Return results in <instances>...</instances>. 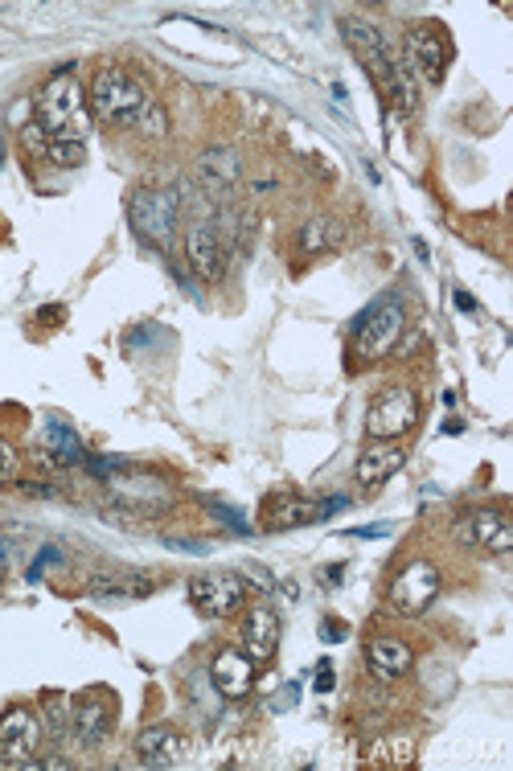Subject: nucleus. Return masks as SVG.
<instances>
[{
  "label": "nucleus",
  "mask_w": 513,
  "mask_h": 771,
  "mask_svg": "<svg viewBox=\"0 0 513 771\" xmlns=\"http://www.w3.org/2000/svg\"><path fill=\"white\" fill-rule=\"evenodd\" d=\"M33 124L42 127L46 139H66V144H82L91 132V108H87V91L78 82L75 66H63L42 82V91L33 94Z\"/></svg>",
  "instance_id": "obj_1"
},
{
  "label": "nucleus",
  "mask_w": 513,
  "mask_h": 771,
  "mask_svg": "<svg viewBox=\"0 0 513 771\" xmlns=\"http://www.w3.org/2000/svg\"><path fill=\"white\" fill-rule=\"evenodd\" d=\"M342 37H345V46L358 54L361 70L373 78V87L387 94L394 108H399V111H420V94H415V87H411V75H406L403 58H390L382 33L373 30L370 21H361V16H345Z\"/></svg>",
  "instance_id": "obj_2"
},
{
  "label": "nucleus",
  "mask_w": 513,
  "mask_h": 771,
  "mask_svg": "<svg viewBox=\"0 0 513 771\" xmlns=\"http://www.w3.org/2000/svg\"><path fill=\"white\" fill-rule=\"evenodd\" d=\"M406 328V304L399 292H387L378 295L370 309L358 312V321L349 328V349L358 361H378V357H387L399 337H403Z\"/></svg>",
  "instance_id": "obj_3"
},
{
  "label": "nucleus",
  "mask_w": 513,
  "mask_h": 771,
  "mask_svg": "<svg viewBox=\"0 0 513 771\" xmlns=\"http://www.w3.org/2000/svg\"><path fill=\"white\" fill-rule=\"evenodd\" d=\"M91 115L103 120V124L115 127H136V120L144 115V108L153 103V94L144 91L136 78L127 75L124 66H103L99 75L91 78Z\"/></svg>",
  "instance_id": "obj_4"
},
{
  "label": "nucleus",
  "mask_w": 513,
  "mask_h": 771,
  "mask_svg": "<svg viewBox=\"0 0 513 771\" xmlns=\"http://www.w3.org/2000/svg\"><path fill=\"white\" fill-rule=\"evenodd\" d=\"M439 586H444V574H439L436 562H432V558H411L403 571L390 579L387 607L394 612V616L415 619L436 603Z\"/></svg>",
  "instance_id": "obj_5"
},
{
  "label": "nucleus",
  "mask_w": 513,
  "mask_h": 771,
  "mask_svg": "<svg viewBox=\"0 0 513 771\" xmlns=\"http://www.w3.org/2000/svg\"><path fill=\"white\" fill-rule=\"evenodd\" d=\"M46 742V723L33 706H9L0 714V763L4 768H37Z\"/></svg>",
  "instance_id": "obj_6"
},
{
  "label": "nucleus",
  "mask_w": 513,
  "mask_h": 771,
  "mask_svg": "<svg viewBox=\"0 0 513 771\" xmlns=\"http://www.w3.org/2000/svg\"><path fill=\"white\" fill-rule=\"evenodd\" d=\"M177 214H181V193L177 189H141L127 201V217L132 231L141 234L153 247H169L172 231H177Z\"/></svg>",
  "instance_id": "obj_7"
},
{
  "label": "nucleus",
  "mask_w": 513,
  "mask_h": 771,
  "mask_svg": "<svg viewBox=\"0 0 513 771\" xmlns=\"http://www.w3.org/2000/svg\"><path fill=\"white\" fill-rule=\"evenodd\" d=\"M415 423H420V394L403 382L373 394L370 411H366V435L370 439H403L406 432H415Z\"/></svg>",
  "instance_id": "obj_8"
},
{
  "label": "nucleus",
  "mask_w": 513,
  "mask_h": 771,
  "mask_svg": "<svg viewBox=\"0 0 513 771\" xmlns=\"http://www.w3.org/2000/svg\"><path fill=\"white\" fill-rule=\"evenodd\" d=\"M403 49H406V58H403L406 70H420L427 87H439V82H444L448 63H451V42L436 21H420L415 30H406Z\"/></svg>",
  "instance_id": "obj_9"
},
{
  "label": "nucleus",
  "mask_w": 513,
  "mask_h": 771,
  "mask_svg": "<svg viewBox=\"0 0 513 771\" xmlns=\"http://www.w3.org/2000/svg\"><path fill=\"white\" fill-rule=\"evenodd\" d=\"M189 603H193L198 616L226 619L247 603V583H243V574L234 571L198 574V579H189Z\"/></svg>",
  "instance_id": "obj_10"
},
{
  "label": "nucleus",
  "mask_w": 513,
  "mask_h": 771,
  "mask_svg": "<svg viewBox=\"0 0 513 771\" xmlns=\"http://www.w3.org/2000/svg\"><path fill=\"white\" fill-rule=\"evenodd\" d=\"M456 541L468 546V550H484V555H510L513 550L510 513L498 510V505L460 513V522H456Z\"/></svg>",
  "instance_id": "obj_11"
},
{
  "label": "nucleus",
  "mask_w": 513,
  "mask_h": 771,
  "mask_svg": "<svg viewBox=\"0 0 513 771\" xmlns=\"http://www.w3.org/2000/svg\"><path fill=\"white\" fill-rule=\"evenodd\" d=\"M111 726H115V697L108 690H87L70 702V735L82 751L103 747L111 739Z\"/></svg>",
  "instance_id": "obj_12"
},
{
  "label": "nucleus",
  "mask_w": 513,
  "mask_h": 771,
  "mask_svg": "<svg viewBox=\"0 0 513 771\" xmlns=\"http://www.w3.org/2000/svg\"><path fill=\"white\" fill-rule=\"evenodd\" d=\"M186 255H189V267H193L198 279H205V283H219V279L226 276V243H222V231L214 217H202V222L189 226Z\"/></svg>",
  "instance_id": "obj_13"
},
{
  "label": "nucleus",
  "mask_w": 513,
  "mask_h": 771,
  "mask_svg": "<svg viewBox=\"0 0 513 771\" xmlns=\"http://www.w3.org/2000/svg\"><path fill=\"white\" fill-rule=\"evenodd\" d=\"M255 669H259V664L250 661L243 648L226 645L214 652V661H210V673H205V678H210V685L219 690V697H226V702H243V697L255 690Z\"/></svg>",
  "instance_id": "obj_14"
},
{
  "label": "nucleus",
  "mask_w": 513,
  "mask_h": 771,
  "mask_svg": "<svg viewBox=\"0 0 513 771\" xmlns=\"http://www.w3.org/2000/svg\"><path fill=\"white\" fill-rule=\"evenodd\" d=\"M403 463H406V448H399L394 439H370V444L361 448L358 463H354V480H358L361 489H378V484H387Z\"/></svg>",
  "instance_id": "obj_15"
},
{
  "label": "nucleus",
  "mask_w": 513,
  "mask_h": 771,
  "mask_svg": "<svg viewBox=\"0 0 513 771\" xmlns=\"http://www.w3.org/2000/svg\"><path fill=\"white\" fill-rule=\"evenodd\" d=\"M136 759L144 768H177L186 759V739L169 723H153L136 735Z\"/></svg>",
  "instance_id": "obj_16"
},
{
  "label": "nucleus",
  "mask_w": 513,
  "mask_h": 771,
  "mask_svg": "<svg viewBox=\"0 0 513 771\" xmlns=\"http://www.w3.org/2000/svg\"><path fill=\"white\" fill-rule=\"evenodd\" d=\"M415 664V648L399 640V636H373L366 640V669H370L378 681H399L411 673Z\"/></svg>",
  "instance_id": "obj_17"
},
{
  "label": "nucleus",
  "mask_w": 513,
  "mask_h": 771,
  "mask_svg": "<svg viewBox=\"0 0 513 771\" xmlns=\"http://www.w3.org/2000/svg\"><path fill=\"white\" fill-rule=\"evenodd\" d=\"M280 648V616L271 607H250L243 619V652L255 664H267Z\"/></svg>",
  "instance_id": "obj_18"
},
{
  "label": "nucleus",
  "mask_w": 513,
  "mask_h": 771,
  "mask_svg": "<svg viewBox=\"0 0 513 771\" xmlns=\"http://www.w3.org/2000/svg\"><path fill=\"white\" fill-rule=\"evenodd\" d=\"M321 522V510L316 501L295 493H276L264 501V529L267 534H280V529H300V525Z\"/></svg>",
  "instance_id": "obj_19"
},
{
  "label": "nucleus",
  "mask_w": 513,
  "mask_h": 771,
  "mask_svg": "<svg viewBox=\"0 0 513 771\" xmlns=\"http://www.w3.org/2000/svg\"><path fill=\"white\" fill-rule=\"evenodd\" d=\"M42 456L54 460L58 468H75V463H87V448H82V439L78 432L66 423L63 415H46L42 423Z\"/></svg>",
  "instance_id": "obj_20"
},
{
  "label": "nucleus",
  "mask_w": 513,
  "mask_h": 771,
  "mask_svg": "<svg viewBox=\"0 0 513 771\" xmlns=\"http://www.w3.org/2000/svg\"><path fill=\"white\" fill-rule=\"evenodd\" d=\"M108 489H111V496L124 505V510H136V513H148V510H160L165 501H169V493H165V484H156V480H148V477H136V480H127V477H111L108 480Z\"/></svg>",
  "instance_id": "obj_21"
},
{
  "label": "nucleus",
  "mask_w": 513,
  "mask_h": 771,
  "mask_svg": "<svg viewBox=\"0 0 513 771\" xmlns=\"http://www.w3.org/2000/svg\"><path fill=\"white\" fill-rule=\"evenodd\" d=\"M198 172H202L205 189L231 193V189L238 186V177H243V165H238V156H234L231 148H210V153L202 156Z\"/></svg>",
  "instance_id": "obj_22"
},
{
  "label": "nucleus",
  "mask_w": 513,
  "mask_h": 771,
  "mask_svg": "<svg viewBox=\"0 0 513 771\" xmlns=\"http://www.w3.org/2000/svg\"><path fill=\"white\" fill-rule=\"evenodd\" d=\"M153 591L156 583L148 574H94L91 579V595H99V600H141Z\"/></svg>",
  "instance_id": "obj_23"
},
{
  "label": "nucleus",
  "mask_w": 513,
  "mask_h": 771,
  "mask_svg": "<svg viewBox=\"0 0 513 771\" xmlns=\"http://www.w3.org/2000/svg\"><path fill=\"white\" fill-rule=\"evenodd\" d=\"M337 243V234H333V222L328 217H309L304 226H300V234H295V247L304 250V255H321V250H328Z\"/></svg>",
  "instance_id": "obj_24"
},
{
  "label": "nucleus",
  "mask_w": 513,
  "mask_h": 771,
  "mask_svg": "<svg viewBox=\"0 0 513 771\" xmlns=\"http://www.w3.org/2000/svg\"><path fill=\"white\" fill-rule=\"evenodd\" d=\"M373 763H382V768H411V763H415V739H411V735H390V739H382L378 751H373Z\"/></svg>",
  "instance_id": "obj_25"
},
{
  "label": "nucleus",
  "mask_w": 513,
  "mask_h": 771,
  "mask_svg": "<svg viewBox=\"0 0 513 771\" xmlns=\"http://www.w3.org/2000/svg\"><path fill=\"white\" fill-rule=\"evenodd\" d=\"M49 165H58V169H78L82 160H87V144H66V139H46V148H42Z\"/></svg>",
  "instance_id": "obj_26"
},
{
  "label": "nucleus",
  "mask_w": 513,
  "mask_h": 771,
  "mask_svg": "<svg viewBox=\"0 0 513 771\" xmlns=\"http://www.w3.org/2000/svg\"><path fill=\"white\" fill-rule=\"evenodd\" d=\"M136 132H141V136H153V139L169 136V115H165V108H160L156 99L148 103V108H144L141 120H136Z\"/></svg>",
  "instance_id": "obj_27"
},
{
  "label": "nucleus",
  "mask_w": 513,
  "mask_h": 771,
  "mask_svg": "<svg viewBox=\"0 0 513 771\" xmlns=\"http://www.w3.org/2000/svg\"><path fill=\"white\" fill-rule=\"evenodd\" d=\"M16 472H21V456H16L13 444L0 439V484H13Z\"/></svg>",
  "instance_id": "obj_28"
},
{
  "label": "nucleus",
  "mask_w": 513,
  "mask_h": 771,
  "mask_svg": "<svg viewBox=\"0 0 513 771\" xmlns=\"http://www.w3.org/2000/svg\"><path fill=\"white\" fill-rule=\"evenodd\" d=\"M210 513L219 517L226 529H234V534H250V522H243V513L231 510V505H219V501H210Z\"/></svg>",
  "instance_id": "obj_29"
},
{
  "label": "nucleus",
  "mask_w": 513,
  "mask_h": 771,
  "mask_svg": "<svg viewBox=\"0 0 513 771\" xmlns=\"http://www.w3.org/2000/svg\"><path fill=\"white\" fill-rule=\"evenodd\" d=\"M316 510H321V522H325V517H333V513L349 510V496H328V501H316Z\"/></svg>",
  "instance_id": "obj_30"
},
{
  "label": "nucleus",
  "mask_w": 513,
  "mask_h": 771,
  "mask_svg": "<svg viewBox=\"0 0 513 771\" xmlns=\"http://www.w3.org/2000/svg\"><path fill=\"white\" fill-rule=\"evenodd\" d=\"M58 546H46V550H42V555H37V562H33L30 567V579H37V574H42V567H49V562H58Z\"/></svg>",
  "instance_id": "obj_31"
},
{
  "label": "nucleus",
  "mask_w": 513,
  "mask_h": 771,
  "mask_svg": "<svg viewBox=\"0 0 513 771\" xmlns=\"http://www.w3.org/2000/svg\"><path fill=\"white\" fill-rule=\"evenodd\" d=\"M333 690V664L321 661V669H316V694H328Z\"/></svg>",
  "instance_id": "obj_32"
},
{
  "label": "nucleus",
  "mask_w": 513,
  "mask_h": 771,
  "mask_svg": "<svg viewBox=\"0 0 513 771\" xmlns=\"http://www.w3.org/2000/svg\"><path fill=\"white\" fill-rule=\"evenodd\" d=\"M390 525H361V529H354V538H387Z\"/></svg>",
  "instance_id": "obj_33"
},
{
  "label": "nucleus",
  "mask_w": 513,
  "mask_h": 771,
  "mask_svg": "<svg viewBox=\"0 0 513 771\" xmlns=\"http://www.w3.org/2000/svg\"><path fill=\"white\" fill-rule=\"evenodd\" d=\"M63 316H66L63 304H54V309H42V312H37V321H42V324H58Z\"/></svg>",
  "instance_id": "obj_34"
},
{
  "label": "nucleus",
  "mask_w": 513,
  "mask_h": 771,
  "mask_svg": "<svg viewBox=\"0 0 513 771\" xmlns=\"http://www.w3.org/2000/svg\"><path fill=\"white\" fill-rule=\"evenodd\" d=\"M321 579H328L325 586H337V579H345V562H333V567H325V571H321Z\"/></svg>",
  "instance_id": "obj_35"
},
{
  "label": "nucleus",
  "mask_w": 513,
  "mask_h": 771,
  "mask_svg": "<svg viewBox=\"0 0 513 771\" xmlns=\"http://www.w3.org/2000/svg\"><path fill=\"white\" fill-rule=\"evenodd\" d=\"M25 493H33V496H58V489H49V484H37V480H30V484H21Z\"/></svg>",
  "instance_id": "obj_36"
},
{
  "label": "nucleus",
  "mask_w": 513,
  "mask_h": 771,
  "mask_svg": "<svg viewBox=\"0 0 513 771\" xmlns=\"http://www.w3.org/2000/svg\"><path fill=\"white\" fill-rule=\"evenodd\" d=\"M321 636H325V640H345V624H333V619H328L325 628H321Z\"/></svg>",
  "instance_id": "obj_37"
},
{
  "label": "nucleus",
  "mask_w": 513,
  "mask_h": 771,
  "mask_svg": "<svg viewBox=\"0 0 513 771\" xmlns=\"http://www.w3.org/2000/svg\"><path fill=\"white\" fill-rule=\"evenodd\" d=\"M456 309H460V312H477V300H472L468 292H456Z\"/></svg>",
  "instance_id": "obj_38"
},
{
  "label": "nucleus",
  "mask_w": 513,
  "mask_h": 771,
  "mask_svg": "<svg viewBox=\"0 0 513 771\" xmlns=\"http://www.w3.org/2000/svg\"><path fill=\"white\" fill-rule=\"evenodd\" d=\"M0 583H4V558H0Z\"/></svg>",
  "instance_id": "obj_39"
},
{
  "label": "nucleus",
  "mask_w": 513,
  "mask_h": 771,
  "mask_svg": "<svg viewBox=\"0 0 513 771\" xmlns=\"http://www.w3.org/2000/svg\"><path fill=\"white\" fill-rule=\"evenodd\" d=\"M0 165H4V144H0Z\"/></svg>",
  "instance_id": "obj_40"
}]
</instances>
